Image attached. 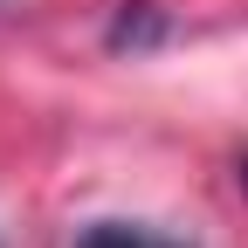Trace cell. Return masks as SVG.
<instances>
[{
    "label": "cell",
    "mask_w": 248,
    "mask_h": 248,
    "mask_svg": "<svg viewBox=\"0 0 248 248\" xmlns=\"http://www.w3.org/2000/svg\"><path fill=\"white\" fill-rule=\"evenodd\" d=\"M69 248H193V241H179L152 221H83Z\"/></svg>",
    "instance_id": "6da1fadb"
},
{
    "label": "cell",
    "mask_w": 248,
    "mask_h": 248,
    "mask_svg": "<svg viewBox=\"0 0 248 248\" xmlns=\"http://www.w3.org/2000/svg\"><path fill=\"white\" fill-rule=\"evenodd\" d=\"M152 42H166V14H152L145 0L110 21V48H152Z\"/></svg>",
    "instance_id": "7a4b0ae2"
},
{
    "label": "cell",
    "mask_w": 248,
    "mask_h": 248,
    "mask_svg": "<svg viewBox=\"0 0 248 248\" xmlns=\"http://www.w3.org/2000/svg\"><path fill=\"white\" fill-rule=\"evenodd\" d=\"M241 186H248V159H241Z\"/></svg>",
    "instance_id": "3957f363"
}]
</instances>
